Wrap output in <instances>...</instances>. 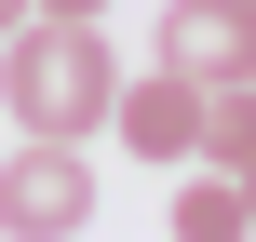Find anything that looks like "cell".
<instances>
[{
  "instance_id": "7a4b0ae2",
  "label": "cell",
  "mask_w": 256,
  "mask_h": 242,
  "mask_svg": "<svg viewBox=\"0 0 256 242\" xmlns=\"http://www.w3.org/2000/svg\"><path fill=\"white\" fill-rule=\"evenodd\" d=\"M0 229H14V242H68V229H94V148L27 135V148L0 162Z\"/></svg>"
},
{
  "instance_id": "277c9868",
  "label": "cell",
  "mask_w": 256,
  "mask_h": 242,
  "mask_svg": "<svg viewBox=\"0 0 256 242\" xmlns=\"http://www.w3.org/2000/svg\"><path fill=\"white\" fill-rule=\"evenodd\" d=\"M162 67L176 81H243L256 67V13L243 0H162Z\"/></svg>"
},
{
  "instance_id": "3957f363",
  "label": "cell",
  "mask_w": 256,
  "mask_h": 242,
  "mask_svg": "<svg viewBox=\"0 0 256 242\" xmlns=\"http://www.w3.org/2000/svg\"><path fill=\"white\" fill-rule=\"evenodd\" d=\"M108 135H122L135 162H162V175H176V162L202 148V81H176V67L122 81V94H108Z\"/></svg>"
},
{
  "instance_id": "6da1fadb",
  "label": "cell",
  "mask_w": 256,
  "mask_h": 242,
  "mask_svg": "<svg viewBox=\"0 0 256 242\" xmlns=\"http://www.w3.org/2000/svg\"><path fill=\"white\" fill-rule=\"evenodd\" d=\"M108 94H122L108 27H81V13H14V27H0V108H14V135H68V148H94Z\"/></svg>"
},
{
  "instance_id": "8992f818",
  "label": "cell",
  "mask_w": 256,
  "mask_h": 242,
  "mask_svg": "<svg viewBox=\"0 0 256 242\" xmlns=\"http://www.w3.org/2000/svg\"><path fill=\"white\" fill-rule=\"evenodd\" d=\"M176 175H189V189H176L162 229H176V242H243V189H230L216 162H176Z\"/></svg>"
},
{
  "instance_id": "52a82bcc",
  "label": "cell",
  "mask_w": 256,
  "mask_h": 242,
  "mask_svg": "<svg viewBox=\"0 0 256 242\" xmlns=\"http://www.w3.org/2000/svg\"><path fill=\"white\" fill-rule=\"evenodd\" d=\"M27 13H81V27H108V0H27Z\"/></svg>"
},
{
  "instance_id": "30bf717a",
  "label": "cell",
  "mask_w": 256,
  "mask_h": 242,
  "mask_svg": "<svg viewBox=\"0 0 256 242\" xmlns=\"http://www.w3.org/2000/svg\"><path fill=\"white\" fill-rule=\"evenodd\" d=\"M243 13H256V0H243Z\"/></svg>"
},
{
  "instance_id": "9c48e42d",
  "label": "cell",
  "mask_w": 256,
  "mask_h": 242,
  "mask_svg": "<svg viewBox=\"0 0 256 242\" xmlns=\"http://www.w3.org/2000/svg\"><path fill=\"white\" fill-rule=\"evenodd\" d=\"M14 13H27V0H0V27H14Z\"/></svg>"
},
{
  "instance_id": "5b68a950",
  "label": "cell",
  "mask_w": 256,
  "mask_h": 242,
  "mask_svg": "<svg viewBox=\"0 0 256 242\" xmlns=\"http://www.w3.org/2000/svg\"><path fill=\"white\" fill-rule=\"evenodd\" d=\"M189 162H216V175L256 162V67L243 81H202V148H189Z\"/></svg>"
},
{
  "instance_id": "ba28073f",
  "label": "cell",
  "mask_w": 256,
  "mask_h": 242,
  "mask_svg": "<svg viewBox=\"0 0 256 242\" xmlns=\"http://www.w3.org/2000/svg\"><path fill=\"white\" fill-rule=\"evenodd\" d=\"M230 189H243V229H256V162H243V175H230Z\"/></svg>"
}]
</instances>
